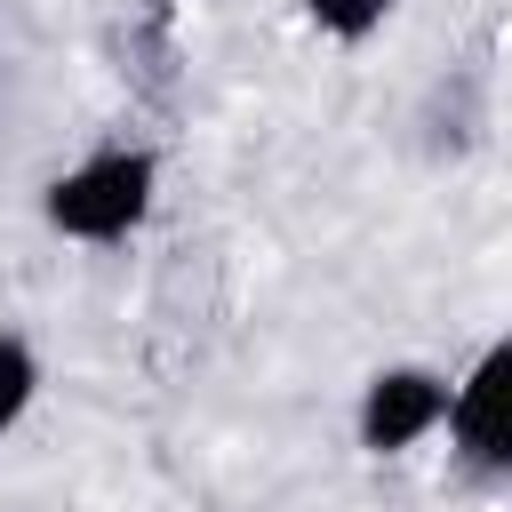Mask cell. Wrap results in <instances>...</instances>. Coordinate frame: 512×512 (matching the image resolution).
<instances>
[{"instance_id": "277c9868", "label": "cell", "mask_w": 512, "mask_h": 512, "mask_svg": "<svg viewBox=\"0 0 512 512\" xmlns=\"http://www.w3.org/2000/svg\"><path fill=\"white\" fill-rule=\"evenodd\" d=\"M32 392H40V360H32V344H24V336H0V440L16 432V416L32 408Z\"/></svg>"}, {"instance_id": "3957f363", "label": "cell", "mask_w": 512, "mask_h": 512, "mask_svg": "<svg viewBox=\"0 0 512 512\" xmlns=\"http://www.w3.org/2000/svg\"><path fill=\"white\" fill-rule=\"evenodd\" d=\"M352 424H360V448L368 456H400L432 424H448V376H432V368H376Z\"/></svg>"}, {"instance_id": "7a4b0ae2", "label": "cell", "mask_w": 512, "mask_h": 512, "mask_svg": "<svg viewBox=\"0 0 512 512\" xmlns=\"http://www.w3.org/2000/svg\"><path fill=\"white\" fill-rule=\"evenodd\" d=\"M448 432H456L464 464L512 472V336H496L472 360V376L448 392Z\"/></svg>"}, {"instance_id": "5b68a950", "label": "cell", "mask_w": 512, "mask_h": 512, "mask_svg": "<svg viewBox=\"0 0 512 512\" xmlns=\"http://www.w3.org/2000/svg\"><path fill=\"white\" fill-rule=\"evenodd\" d=\"M304 16H312L328 40H368V32L392 16V0H304Z\"/></svg>"}, {"instance_id": "6da1fadb", "label": "cell", "mask_w": 512, "mask_h": 512, "mask_svg": "<svg viewBox=\"0 0 512 512\" xmlns=\"http://www.w3.org/2000/svg\"><path fill=\"white\" fill-rule=\"evenodd\" d=\"M152 192H160L152 152H96V160H80V168H64L48 184L40 216L64 240H128L152 216Z\"/></svg>"}]
</instances>
